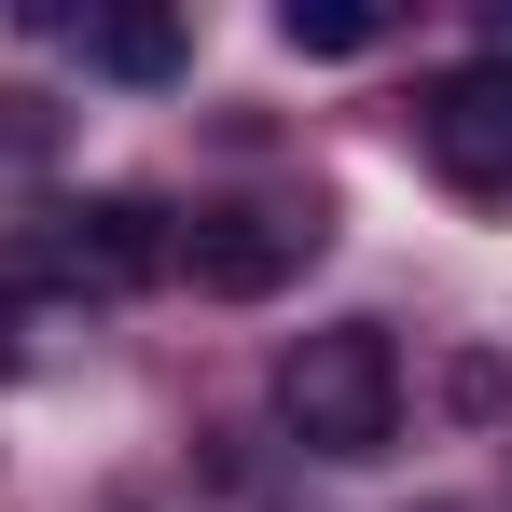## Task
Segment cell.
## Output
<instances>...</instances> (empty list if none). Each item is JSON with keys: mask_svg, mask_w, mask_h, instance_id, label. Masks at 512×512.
I'll list each match as a JSON object with an SVG mask.
<instances>
[{"mask_svg": "<svg viewBox=\"0 0 512 512\" xmlns=\"http://www.w3.org/2000/svg\"><path fill=\"white\" fill-rule=\"evenodd\" d=\"M277 416L305 457H388L402 443V346L374 319H333V333H291L277 360Z\"/></svg>", "mask_w": 512, "mask_h": 512, "instance_id": "obj_1", "label": "cell"}, {"mask_svg": "<svg viewBox=\"0 0 512 512\" xmlns=\"http://www.w3.org/2000/svg\"><path fill=\"white\" fill-rule=\"evenodd\" d=\"M305 250H319V222H305V208H194V222L167 236V263L194 277V291H222V305L291 291V277H305Z\"/></svg>", "mask_w": 512, "mask_h": 512, "instance_id": "obj_2", "label": "cell"}, {"mask_svg": "<svg viewBox=\"0 0 512 512\" xmlns=\"http://www.w3.org/2000/svg\"><path fill=\"white\" fill-rule=\"evenodd\" d=\"M416 125H429V167L457 180V194H512V56H471V70H443Z\"/></svg>", "mask_w": 512, "mask_h": 512, "instance_id": "obj_3", "label": "cell"}, {"mask_svg": "<svg viewBox=\"0 0 512 512\" xmlns=\"http://www.w3.org/2000/svg\"><path fill=\"white\" fill-rule=\"evenodd\" d=\"M70 277H167V208H139V194H97V208H70Z\"/></svg>", "mask_w": 512, "mask_h": 512, "instance_id": "obj_4", "label": "cell"}, {"mask_svg": "<svg viewBox=\"0 0 512 512\" xmlns=\"http://www.w3.org/2000/svg\"><path fill=\"white\" fill-rule=\"evenodd\" d=\"M84 56L111 84H167L180 70V14H111V28H84Z\"/></svg>", "mask_w": 512, "mask_h": 512, "instance_id": "obj_5", "label": "cell"}, {"mask_svg": "<svg viewBox=\"0 0 512 512\" xmlns=\"http://www.w3.org/2000/svg\"><path fill=\"white\" fill-rule=\"evenodd\" d=\"M277 42H291V56H374V42H388V14H374V0H291V14H277Z\"/></svg>", "mask_w": 512, "mask_h": 512, "instance_id": "obj_6", "label": "cell"}]
</instances>
